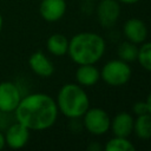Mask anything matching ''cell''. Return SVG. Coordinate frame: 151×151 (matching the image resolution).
Returning <instances> with one entry per match:
<instances>
[{
  "instance_id": "1",
  "label": "cell",
  "mask_w": 151,
  "mask_h": 151,
  "mask_svg": "<svg viewBox=\"0 0 151 151\" xmlns=\"http://www.w3.org/2000/svg\"><path fill=\"white\" fill-rule=\"evenodd\" d=\"M58 113L55 100L47 93L37 92L22 96L14 110V118L31 131H42L55 124Z\"/></svg>"
},
{
  "instance_id": "2",
  "label": "cell",
  "mask_w": 151,
  "mask_h": 151,
  "mask_svg": "<svg viewBox=\"0 0 151 151\" xmlns=\"http://www.w3.org/2000/svg\"><path fill=\"white\" fill-rule=\"evenodd\" d=\"M106 42L104 38L94 32H80L68 40L67 54L77 65L96 64L105 53Z\"/></svg>"
},
{
  "instance_id": "3",
  "label": "cell",
  "mask_w": 151,
  "mask_h": 151,
  "mask_svg": "<svg viewBox=\"0 0 151 151\" xmlns=\"http://www.w3.org/2000/svg\"><path fill=\"white\" fill-rule=\"evenodd\" d=\"M55 103L58 111L68 119H80L90 107V99L84 87L74 83L60 87Z\"/></svg>"
},
{
  "instance_id": "4",
  "label": "cell",
  "mask_w": 151,
  "mask_h": 151,
  "mask_svg": "<svg viewBox=\"0 0 151 151\" xmlns=\"http://www.w3.org/2000/svg\"><path fill=\"white\" fill-rule=\"evenodd\" d=\"M132 76V68L129 63L122 59L109 60L100 70V78L105 84L113 87H119L129 83Z\"/></svg>"
},
{
  "instance_id": "5",
  "label": "cell",
  "mask_w": 151,
  "mask_h": 151,
  "mask_svg": "<svg viewBox=\"0 0 151 151\" xmlns=\"http://www.w3.org/2000/svg\"><path fill=\"white\" fill-rule=\"evenodd\" d=\"M81 118L83 126L93 136H103L110 130L111 118L101 107H88Z\"/></svg>"
},
{
  "instance_id": "6",
  "label": "cell",
  "mask_w": 151,
  "mask_h": 151,
  "mask_svg": "<svg viewBox=\"0 0 151 151\" xmlns=\"http://www.w3.org/2000/svg\"><path fill=\"white\" fill-rule=\"evenodd\" d=\"M22 98V92L14 81L5 80L0 83V111L13 113Z\"/></svg>"
},
{
  "instance_id": "7",
  "label": "cell",
  "mask_w": 151,
  "mask_h": 151,
  "mask_svg": "<svg viewBox=\"0 0 151 151\" xmlns=\"http://www.w3.org/2000/svg\"><path fill=\"white\" fill-rule=\"evenodd\" d=\"M96 15L100 26L110 28L120 17V4L117 0H100L96 8Z\"/></svg>"
},
{
  "instance_id": "8",
  "label": "cell",
  "mask_w": 151,
  "mask_h": 151,
  "mask_svg": "<svg viewBox=\"0 0 151 151\" xmlns=\"http://www.w3.org/2000/svg\"><path fill=\"white\" fill-rule=\"evenodd\" d=\"M29 132L31 130H28L26 126H24L19 122L15 120L14 123H11L6 127L4 133L6 145L14 150L24 147L29 140Z\"/></svg>"
},
{
  "instance_id": "9",
  "label": "cell",
  "mask_w": 151,
  "mask_h": 151,
  "mask_svg": "<svg viewBox=\"0 0 151 151\" xmlns=\"http://www.w3.org/2000/svg\"><path fill=\"white\" fill-rule=\"evenodd\" d=\"M66 0H41L39 4V14L47 22L59 21L66 13Z\"/></svg>"
},
{
  "instance_id": "10",
  "label": "cell",
  "mask_w": 151,
  "mask_h": 151,
  "mask_svg": "<svg viewBox=\"0 0 151 151\" xmlns=\"http://www.w3.org/2000/svg\"><path fill=\"white\" fill-rule=\"evenodd\" d=\"M123 33L127 41L140 45L147 38V27L143 20L138 18H130L124 22Z\"/></svg>"
},
{
  "instance_id": "11",
  "label": "cell",
  "mask_w": 151,
  "mask_h": 151,
  "mask_svg": "<svg viewBox=\"0 0 151 151\" xmlns=\"http://www.w3.org/2000/svg\"><path fill=\"white\" fill-rule=\"evenodd\" d=\"M28 66L33 73L41 78H50L54 73V65L41 51L32 53L28 58Z\"/></svg>"
},
{
  "instance_id": "12",
  "label": "cell",
  "mask_w": 151,
  "mask_h": 151,
  "mask_svg": "<svg viewBox=\"0 0 151 151\" xmlns=\"http://www.w3.org/2000/svg\"><path fill=\"white\" fill-rule=\"evenodd\" d=\"M133 123L134 118L129 112H118L112 119L110 124V130L113 136L118 137H127L133 133Z\"/></svg>"
},
{
  "instance_id": "13",
  "label": "cell",
  "mask_w": 151,
  "mask_h": 151,
  "mask_svg": "<svg viewBox=\"0 0 151 151\" xmlns=\"http://www.w3.org/2000/svg\"><path fill=\"white\" fill-rule=\"evenodd\" d=\"M100 79V71L94 66V64L78 65L76 71V80L83 87H90L98 83Z\"/></svg>"
},
{
  "instance_id": "14",
  "label": "cell",
  "mask_w": 151,
  "mask_h": 151,
  "mask_svg": "<svg viewBox=\"0 0 151 151\" xmlns=\"http://www.w3.org/2000/svg\"><path fill=\"white\" fill-rule=\"evenodd\" d=\"M47 51L54 57H63L67 54L68 50V39L60 33L51 34L46 40Z\"/></svg>"
},
{
  "instance_id": "15",
  "label": "cell",
  "mask_w": 151,
  "mask_h": 151,
  "mask_svg": "<svg viewBox=\"0 0 151 151\" xmlns=\"http://www.w3.org/2000/svg\"><path fill=\"white\" fill-rule=\"evenodd\" d=\"M133 133L138 139H151V114L149 112L137 116L133 123Z\"/></svg>"
},
{
  "instance_id": "16",
  "label": "cell",
  "mask_w": 151,
  "mask_h": 151,
  "mask_svg": "<svg viewBox=\"0 0 151 151\" xmlns=\"http://www.w3.org/2000/svg\"><path fill=\"white\" fill-rule=\"evenodd\" d=\"M106 151H134L136 146L132 142L129 140L127 137H118L113 136L104 146Z\"/></svg>"
},
{
  "instance_id": "17",
  "label": "cell",
  "mask_w": 151,
  "mask_h": 151,
  "mask_svg": "<svg viewBox=\"0 0 151 151\" xmlns=\"http://www.w3.org/2000/svg\"><path fill=\"white\" fill-rule=\"evenodd\" d=\"M117 54L119 59L126 61V63H132L137 60L138 55V46L131 41H124L118 46Z\"/></svg>"
},
{
  "instance_id": "18",
  "label": "cell",
  "mask_w": 151,
  "mask_h": 151,
  "mask_svg": "<svg viewBox=\"0 0 151 151\" xmlns=\"http://www.w3.org/2000/svg\"><path fill=\"white\" fill-rule=\"evenodd\" d=\"M137 61L147 72H151V41H144L138 47Z\"/></svg>"
},
{
  "instance_id": "19",
  "label": "cell",
  "mask_w": 151,
  "mask_h": 151,
  "mask_svg": "<svg viewBox=\"0 0 151 151\" xmlns=\"http://www.w3.org/2000/svg\"><path fill=\"white\" fill-rule=\"evenodd\" d=\"M132 111L136 116H139V114H143V113H146L147 112V107H146V104H145V100L144 101H136L132 106Z\"/></svg>"
},
{
  "instance_id": "20",
  "label": "cell",
  "mask_w": 151,
  "mask_h": 151,
  "mask_svg": "<svg viewBox=\"0 0 151 151\" xmlns=\"http://www.w3.org/2000/svg\"><path fill=\"white\" fill-rule=\"evenodd\" d=\"M87 150L88 151H100L101 150V145L99 143H97V142H92L87 146Z\"/></svg>"
},
{
  "instance_id": "21",
  "label": "cell",
  "mask_w": 151,
  "mask_h": 151,
  "mask_svg": "<svg viewBox=\"0 0 151 151\" xmlns=\"http://www.w3.org/2000/svg\"><path fill=\"white\" fill-rule=\"evenodd\" d=\"M145 104H146V107H147V112L151 114V91L149 92V94L145 99Z\"/></svg>"
},
{
  "instance_id": "22",
  "label": "cell",
  "mask_w": 151,
  "mask_h": 151,
  "mask_svg": "<svg viewBox=\"0 0 151 151\" xmlns=\"http://www.w3.org/2000/svg\"><path fill=\"white\" fill-rule=\"evenodd\" d=\"M119 4H124V5H134L138 4L140 0H117Z\"/></svg>"
},
{
  "instance_id": "23",
  "label": "cell",
  "mask_w": 151,
  "mask_h": 151,
  "mask_svg": "<svg viewBox=\"0 0 151 151\" xmlns=\"http://www.w3.org/2000/svg\"><path fill=\"white\" fill-rule=\"evenodd\" d=\"M6 146V142H5V134L2 131H0V151Z\"/></svg>"
},
{
  "instance_id": "24",
  "label": "cell",
  "mask_w": 151,
  "mask_h": 151,
  "mask_svg": "<svg viewBox=\"0 0 151 151\" xmlns=\"http://www.w3.org/2000/svg\"><path fill=\"white\" fill-rule=\"evenodd\" d=\"M2 26H4V18H2V15H1V13H0V32H1V29H2Z\"/></svg>"
},
{
  "instance_id": "25",
  "label": "cell",
  "mask_w": 151,
  "mask_h": 151,
  "mask_svg": "<svg viewBox=\"0 0 151 151\" xmlns=\"http://www.w3.org/2000/svg\"><path fill=\"white\" fill-rule=\"evenodd\" d=\"M84 1H92V0H84Z\"/></svg>"
}]
</instances>
